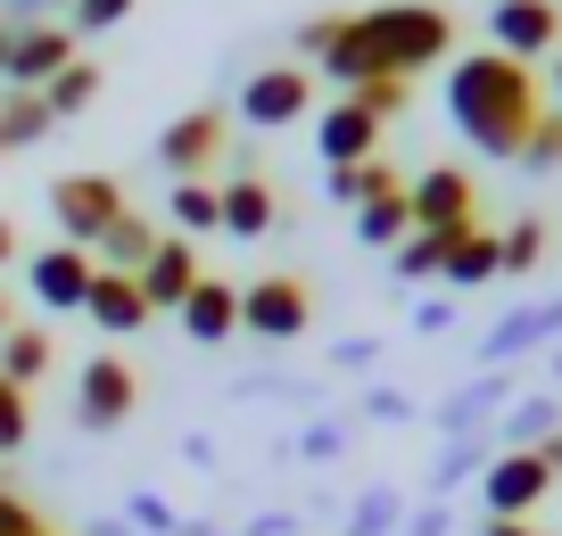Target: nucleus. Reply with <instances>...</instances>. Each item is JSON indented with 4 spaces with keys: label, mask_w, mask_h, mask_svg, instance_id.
Listing matches in <instances>:
<instances>
[{
    "label": "nucleus",
    "mask_w": 562,
    "mask_h": 536,
    "mask_svg": "<svg viewBox=\"0 0 562 536\" xmlns=\"http://www.w3.org/2000/svg\"><path fill=\"white\" fill-rule=\"evenodd\" d=\"M215 198H224V231H232V240H265V231L281 224V198H273L265 173H224Z\"/></svg>",
    "instance_id": "19"
},
{
    "label": "nucleus",
    "mask_w": 562,
    "mask_h": 536,
    "mask_svg": "<svg viewBox=\"0 0 562 536\" xmlns=\"http://www.w3.org/2000/svg\"><path fill=\"white\" fill-rule=\"evenodd\" d=\"M9 256H18V231H9V224H0V264H9Z\"/></svg>",
    "instance_id": "50"
},
{
    "label": "nucleus",
    "mask_w": 562,
    "mask_h": 536,
    "mask_svg": "<svg viewBox=\"0 0 562 536\" xmlns=\"http://www.w3.org/2000/svg\"><path fill=\"white\" fill-rule=\"evenodd\" d=\"M389 264H397V281H439L447 273V240L439 231H414L405 248H389Z\"/></svg>",
    "instance_id": "32"
},
{
    "label": "nucleus",
    "mask_w": 562,
    "mask_h": 536,
    "mask_svg": "<svg viewBox=\"0 0 562 536\" xmlns=\"http://www.w3.org/2000/svg\"><path fill=\"white\" fill-rule=\"evenodd\" d=\"M389 191H405L389 157H364V166H331V173H323V198H331V207H372V198H389Z\"/></svg>",
    "instance_id": "25"
},
{
    "label": "nucleus",
    "mask_w": 562,
    "mask_h": 536,
    "mask_svg": "<svg viewBox=\"0 0 562 536\" xmlns=\"http://www.w3.org/2000/svg\"><path fill=\"white\" fill-rule=\"evenodd\" d=\"M67 9H75V34H108V25H124V18H133V9H140V0H67Z\"/></svg>",
    "instance_id": "37"
},
{
    "label": "nucleus",
    "mask_w": 562,
    "mask_h": 536,
    "mask_svg": "<svg viewBox=\"0 0 562 536\" xmlns=\"http://www.w3.org/2000/svg\"><path fill=\"white\" fill-rule=\"evenodd\" d=\"M50 364H58V339L42 322H18L9 339H0V380H9V388H42Z\"/></svg>",
    "instance_id": "21"
},
{
    "label": "nucleus",
    "mask_w": 562,
    "mask_h": 536,
    "mask_svg": "<svg viewBox=\"0 0 562 536\" xmlns=\"http://www.w3.org/2000/svg\"><path fill=\"white\" fill-rule=\"evenodd\" d=\"M306 107H315V67L281 58V67H257L240 83V107H232V116H240L248 133H281V124H299Z\"/></svg>",
    "instance_id": "7"
},
{
    "label": "nucleus",
    "mask_w": 562,
    "mask_h": 536,
    "mask_svg": "<svg viewBox=\"0 0 562 536\" xmlns=\"http://www.w3.org/2000/svg\"><path fill=\"white\" fill-rule=\"evenodd\" d=\"M240 536H299V512H257Z\"/></svg>",
    "instance_id": "45"
},
{
    "label": "nucleus",
    "mask_w": 562,
    "mask_h": 536,
    "mask_svg": "<svg viewBox=\"0 0 562 536\" xmlns=\"http://www.w3.org/2000/svg\"><path fill=\"white\" fill-rule=\"evenodd\" d=\"M315 75H323V83H339V91H364L372 75H381V58L364 50V34H356V18L339 25V34H331V50L315 58Z\"/></svg>",
    "instance_id": "27"
},
{
    "label": "nucleus",
    "mask_w": 562,
    "mask_h": 536,
    "mask_svg": "<svg viewBox=\"0 0 562 536\" xmlns=\"http://www.w3.org/2000/svg\"><path fill=\"white\" fill-rule=\"evenodd\" d=\"M182 339L191 346H224V339H240V281H224V273H199V289L182 297Z\"/></svg>",
    "instance_id": "16"
},
{
    "label": "nucleus",
    "mask_w": 562,
    "mask_h": 536,
    "mask_svg": "<svg viewBox=\"0 0 562 536\" xmlns=\"http://www.w3.org/2000/svg\"><path fill=\"white\" fill-rule=\"evenodd\" d=\"M348 446H356L348 421H306V430H299V454H306V463H339Z\"/></svg>",
    "instance_id": "35"
},
{
    "label": "nucleus",
    "mask_w": 562,
    "mask_h": 536,
    "mask_svg": "<svg viewBox=\"0 0 562 536\" xmlns=\"http://www.w3.org/2000/svg\"><path fill=\"white\" fill-rule=\"evenodd\" d=\"M124 207L133 198H124L116 173H67V182H50V215H58V240L67 248H100Z\"/></svg>",
    "instance_id": "4"
},
{
    "label": "nucleus",
    "mask_w": 562,
    "mask_h": 536,
    "mask_svg": "<svg viewBox=\"0 0 562 536\" xmlns=\"http://www.w3.org/2000/svg\"><path fill=\"white\" fill-rule=\"evenodd\" d=\"M240 330H248V339H265V346L306 339V330H315V289H306L299 273L248 281V289H240Z\"/></svg>",
    "instance_id": "5"
},
{
    "label": "nucleus",
    "mask_w": 562,
    "mask_h": 536,
    "mask_svg": "<svg viewBox=\"0 0 562 536\" xmlns=\"http://www.w3.org/2000/svg\"><path fill=\"white\" fill-rule=\"evenodd\" d=\"M546 463H554V479H562V430H554V437H546Z\"/></svg>",
    "instance_id": "49"
},
{
    "label": "nucleus",
    "mask_w": 562,
    "mask_h": 536,
    "mask_svg": "<svg viewBox=\"0 0 562 536\" xmlns=\"http://www.w3.org/2000/svg\"><path fill=\"white\" fill-rule=\"evenodd\" d=\"M0 157H9V149H0Z\"/></svg>",
    "instance_id": "54"
},
{
    "label": "nucleus",
    "mask_w": 562,
    "mask_h": 536,
    "mask_svg": "<svg viewBox=\"0 0 562 536\" xmlns=\"http://www.w3.org/2000/svg\"><path fill=\"white\" fill-rule=\"evenodd\" d=\"M521 166H529V173H546V166H562V107H546V116H538V133H529V149H521Z\"/></svg>",
    "instance_id": "38"
},
{
    "label": "nucleus",
    "mask_w": 562,
    "mask_h": 536,
    "mask_svg": "<svg viewBox=\"0 0 562 536\" xmlns=\"http://www.w3.org/2000/svg\"><path fill=\"white\" fill-rule=\"evenodd\" d=\"M447 322H456V297H422L414 306V330H447Z\"/></svg>",
    "instance_id": "44"
},
{
    "label": "nucleus",
    "mask_w": 562,
    "mask_h": 536,
    "mask_svg": "<svg viewBox=\"0 0 562 536\" xmlns=\"http://www.w3.org/2000/svg\"><path fill=\"white\" fill-rule=\"evenodd\" d=\"M166 231H182V240L224 231V198H215V182H175V191H166Z\"/></svg>",
    "instance_id": "28"
},
{
    "label": "nucleus",
    "mask_w": 562,
    "mask_h": 536,
    "mask_svg": "<svg viewBox=\"0 0 562 536\" xmlns=\"http://www.w3.org/2000/svg\"><path fill=\"white\" fill-rule=\"evenodd\" d=\"M224 149H232V116L224 107H191V116H175L158 133V166L175 173V182H207V173L224 166Z\"/></svg>",
    "instance_id": "8"
},
{
    "label": "nucleus",
    "mask_w": 562,
    "mask_h": 536,
    "mask_svg": "<svg viewBox=\"0 0 562 536\" xmlns=\"http://www.w3.org/2000/svg\"><path fill=\"white\" fill-rule=\"evenodd\" d=\"M133 404H140V372L124 364L116 346H108V355H83V372H75V421H83L91 437H108V430L133 421Z\"/></svg>",
    "instance_id": "6"
},
{
    "label": "nucleus",
    "mask_w": 562,
    "mask_h": 536,
    "mask_svg": "<svg viewBox=\"0 0 562 536\" xmlns=\"http://www.w3.org/2000/svg\"><path fill=\"white\" fill-rule=\"evenodd\" d=\"M315 157L323 166H364V157H381V116H372L364 100H331L315 116Z\"/></svg>",
    "instance_id": "15"
},
{
    "label": "nucleus",
    "mask_w": 562,
    "mask_h": 536,
    "mask_svg": "<svg viewBox=\"0 0 562 536\" xmlns=\"http://www.w3.org/2000/svg\"><path fill=\"white\" fill-rule=\"evenodd\" d=\"M83 313L108 330V339H133V330H149V297H140V281H133V273H91Z\"/></svg>",
    "instance_id": "20"
},
{
    "label": "nucleus",
    "mask_w": 562,
    "mask_h": 536,
    "mask_svg": "<svg viewBox=\"0 0 562 536\" xmlns=\"http://www.w3.org/2000/svg\"><path fill=\"white\" fill-rule=\"evenodd\" d=\"M405 512H414V503H405L397 487H356V503L339 512V536H397Z\"/></svg>",
    "instance_id": "26"
},
{
    "label": "nucleus",
    "mask_w": 562,
    "mask_h": 536,
    "mask_svg": "<svg viewBox=\"0 0 562 536\" xmlns=\"http://www.w3.org/2000/svg\"><path fill=\"white\" fill-rule=\"evenodd\" d=\"M488 50L521 58V67L554 58L562 50V9H554V0H496V9H488Z\"/></svg>",
    "instance_id": "11"
},
{
    "label": "nucleus",
    "mask_w": 562,
    "mask_h": 536,
    "mask_svg": "<svg viewBox=\"0 0 562 536\" xmlns=\"http://www.w3.org/2000/svg\"><path fill=\"white\" fill-rule=\"evenodd\" d=\"M25 437H34V404H25V388L0 380V454H18Z\"/></svg>",
    "instance_id": "36"
},
{
    "label": "nucleus",
    "mask_w": 562,
    "mask_h": 536,
    "mask_svg": "<svg viewBox=\"0 0 562 536\" xmlns=\"http://www.w3.org/2000/svg\"><path fill=\"white\" fill-rule=\"evenodd\" d=\"M562 339V297H529V306H513L505 322H488V339H480V372H513L521 355H538V346Z\"/></svg>",
    "instance_id": "12"
},
{
    "label": "nucleus",
    "mask_w": 562,
    "mask_h": 536,
    "mask_svg": "<svg viewBox=\"0 0 562 536\" xmlns=\"http://www.w3.org/2000/svg\"><path fill=\"white\" fill-rule=\"evenodd\" d=\"M496 256H505V273H538V264H546V224L521 215L513 231H496Z\"/></svg>",
    "instance_id": "33"
},
{
    "label": "nucleus",
    "mask_w": 562,
    "mask_h": 536,
    "mask_svg": "<svg viewBox=\"0 0 562 536\" xmlns=\"http://www.w3.org/2000/svg\"><path fill=\"white\" fill-rule=\"evenodd\" d=\"M405 91H414V83H405V75H372V83H364V91H339V100H364V107H372V116H381V124H389V116H397V107H405Z\"/></svg>",
    "instance_id": "39"
},
{
    "label": "nucleus",
    "mask_w": 562,
    "mask_h": 536,
    "mask_svg": "<svg viewBox=\"0 0 562 536\" xmlns=\"http://www.w3.org/2000/svg\"><path fill=\"white\" fill-rule=\"evenodd\" d=\"M356 240H364V248H405V240H414V207H405V191L356 207Z\"/></svg>",
    "instance_id": "30"
},
{
    "label": "nucleus",
    "mask_w": 562,
    "mask_h": 536,
    "mask_svg": "<svg viewBox=\"0 0 562 536\" xmlns=\"http://www.w3.org/2000/svg\"><path fill=\"white\" fill-rule=\"evenodd\" d=\"M447 528H456V512H447V503H414L397 536H447Z\"/></svg>",
    "instance_id": "42"
},
{
    "label": "nucleus",
    "mask_w": 562,
    "mask_h": 536,
    "mask_svg": "<svg viewBox=\"0 0 562 536\" xmlns=\"http://www.w3.org/2000/svg\"><path fill=\"white\" fill-rule=\"evenodd\" d=\"M364 421H389V430H397V421H414V397H405V388H364Z\"/></svg>",
    "instance_id": "40"
},
{
    "label": "nucleus",
    "mask_w": 562,
    "mask_h": 536,
    "mask_svg": "<svg viewBox=\"0 0 562 536\" xmlns=\"http://www.w3.org/2000/svg\"><path fill=\"white\" fill-rule=\"evenodd\" d=\"M50 100L42 91H0V149H34V140H50Z\"/></svg>",
    "instance_id": "29"
},
{
    "label": "nucleus",
    "mask_w": 562,
    "mask_h": 536,
    "mask_svg": "<svg viewBox=\"0 0 562 536\" xmlns=\"http://www.w3.org/2000/svg\"><path fill=\"white\" fill-rule=\"evenodd\" d=\"M42 100H50V116H58V124L83 116V107L100 100V67H91V58H75L67 75H50V91H42Z\"/></svg>",
    "instance_id": "31"
},
{
    "label": "nucleus",
    "mask_w": 562,
    "mask_h": 536,
    "mask_svg": "<svg viewBox=\"0 0 562 536\" xmlns=\"http://www.w3.org/2000/svg\"><path fill=\"white\" fill-rule=\"evenodd\" d=\"M505 273V256H496V231L488 224H472V231H456V240H447V289H488V281Z\"/></svg>",
    "instance_id": "24"
},
{
    "label": "nucleus",
    "mask_w": 562,
    "mask_h": 536,
    "mask_svg": "<svg viewBox=\"0 0 562 536\" xmlns=\"http://www.w3.org/2000/svg\"><path fill=\"white\" fill-rule=\"evenodd\" d=\"M562 430V397L554 388H529V397H513L505 413H496V454H546V437Z\"/></svg>",
    "instance_id": "18"
},
{
    "label": "nucleus",
    "mask_w": 562,
    "mask_h": 536,
    "mask_svg": "<svg viewBox=\"0 0 562 536\" xmlns=\"http://www.w3.org/2000/svg\"><path fill=\"white\" fill-rule=\"evenodd\" d=\"M9 330H18V306H9V289H0V339H9Z\"/></svg>",
    "instance_id": "48"
},
{
    "label": "nucleus",
    "mask_w": 562,
    "mask_h": 536,
    "mask_svg": "<svg viewBox=\"0 0 562 536\" xmlns=\"http://www.w3.org/2000/svg\"><path fill=\"white\" fill-rule=\"evenodd\" d=\"M331 364H339V372H372V364H381V339H339Z\"/></svg>",
    "instance_id": "43"
},
{
    "label": "nucleus",
    "mask_w": 562,
    "mask_h": 536,
    "mask_svg": "<svg viewBox=\"0 0 562 536\" xmlns=\"http://www.w3.org/2000/svg\"><path fill=\"white\" fill-rule=\"evenodd\" d=\"M546 495H554V463L546 454H496L480 470V512L488 520H529Z\"/></svg>",
    "instance_id": "10"
},
{
    "label": "nucleus",
    "mask_w": 562,
    "mask_h": 536,
    "mask_svg": "<svg viewBox=\"0 0 562 536\" xmlns=\"http://www.w3.org/2000/svg\"><path fill=\"white\" fill-rule=\"evenodd\" d=\"M91 273H100V256H91V248H67V240L42 248V256H25V289H34L50 313H83Z\"/></svg>",
    "instance_id": "13"
},
{
    "label": "nucleus",
    "mask_w": 562,
    "mask_h": 536,
    "mask_svg": "<svg viewBox=\"0 0 562 536\" xmlns=\"http://www.w3.org/2000/svg\"><path fill=\"white\" fill-rule=\"evenodd\" d=\"M405 207H414V231H439V240H456V231L480 224V191L463 166H430L405 182Z\"/></svg>",
    "instance_id": "9"
},
{
    "label": "nucleus",
    "mask_w": 562,
    "mask_h": 536,
    "mask_svg": "<svg viewBox=\"0 0 562 536\" xmlns=\"http://www.w3.org/2000/svg\"><path fill=\"white\" fill-rule=\"evenodd\" d=\"M554 100H562V50H554Z\"/></svg>",
    "instance_id": "52"
},
{
    "label": "nucleus",
    "mask_w": 562,
    "mask_h": 536,
    "mask_svg": "<svg viewBox=\"0 0 562 536\" xmlns=\"http://www.w3.org/2000/svg\"><path fill=\"white\" fill-rule=\"evenodd\" d=\"M488 463H496V437H447L439 463H430V479H422V503H447L463 479H480Z\"/></svg>",
    "instance_id": "23"
},
{
    "label": "nucleus",
    "mask_w": 562,
    "mask_h": 536,
    "mask_svg": "<svg viewBox=\"0 0 562 536\" xmlns=\"http://www.w3.org/2000/svg\"><path fill=\"white\" fill-rule=\"evenodd\" d=\"M356 34H364V50L381 58V75H405V83L456 50V18L430 9V0H389V9H364Z\"/></svg>",
    "instance_id": "2"
},
{
    "label": "nucleus",
    "mask_w": 562,
    "mask_h": 536,
    "mask_svg": "<svg viewBox=\"0 0 562 536\" xmlns=\"http://www.w3.org/2000/svg\"><path fill=\"white\" fill-rule=\"evenodd\" d=\"M339 25H348V18H306L299 34H290V42H299V67H306V58H323V50H331V34H339Z\"/></svg>",
    "instance_id": "41"
},
{
    "label": "nucleus",
    "mask_w": 562,
    "mask_h": 536,
    "mask_svg": "<svg viewBox=\"0 0 562 536\" xmlns=\"http://www.w3.org/2000/svg\"><path fill=\"white\" fill-rule=\"evenodd\" d=\"M199 273H207V264H199V248L182 240V231H166L133 281H140V297H149V313H182V297L199 289Z\"/></svg>",
    "instance_id": "14"
},
{
    "label": "nucleus",
    "mask_w": 562,
    "mask_h": 536,
    "mask_svg": "<svg viewBox=\"0 0 562 536\" xmlns=\"http://www.w3.org/2000/svg\"><path fill=\"white\" fill-rule=\"evenodd\" d=\"M480 536H546L538 520H480Z\"/></svg>",
    "instance_id": "46"
},
{
    "label": "nucleus",
    "mask_w": 562,
    "mask_h": 536,
    "mask_svg": "<svg viewBox=\"0 0 562 536\" xmlns=\"http://www.w3.org/2000/svg\"><path fill=\"white\" fill-rule=\"evenodd\" d=\"M538 116H546V107H538V75H529L521 58L463 50L456 67H447V124H456L480 157H513V166H521Z\"/></svg>",
    "instance_id": "1"
},
{
    "label": "nucleus",
    "mask_w": 562,
    "mask_h": 536,
    "mask_svg": "<svg viewBox=\"0 0 562 536\" xmlns=\"http://www.w3.org/2000/svg\"><path fill=\"white\" fill-rule=\"evenodd\" d=\"M0 34H9V25H0Z\"/></svg>",
    "instance_id": "53"
},
{
    "label": "nucleus",
    "mask_w": 562,
    "mask_h": 536,
    "mask_svg": "<svg viewBox=\"0 0 562 536\" xmlns=\"http://www.w3.org/2000/svg\"><path fill=\"white\" fill-rule=\"evenodd\" d=\"M75 25L42 18V25H9L0 34V91H50V75L75 67Z\"/></svg>",
    "instance_id": "3"
},
{
    "label": "nucleus",
    "mask_w": 562,
    "mask_h": 536,
    "mask_svg": "<svg viewBox=\"0 0 562 536\" xmlns=\"http://www.w3.org/2000/svg\"><path fill=\"white\" fill-rule=\"evenodd\" d=\"M546 388H562V346H554V364H546Z\"/></svg>",
    "instance_id": "51"
},
{
    "label": "nucleus",
    "mask_w": 562,
    "mask_h": 536,
    "mask_svg": "<svg viewBox=\"0 0 562 536\" xmlns=\"http://www.w3.org/2000/svg\"><path fill=\"white\" fill-rule=\"evenodd\" d=\"M166 240V224H149V215L140 207H124L116 224H108V240L91 248V256H100V273H140V264H149V248Z\"/></svg>",
    "instance_id": "22"
},
{
    "label": "nucleus",
    "mask_w": 562,
    "mask_h": 536,
    "mask_svg": "<svg viewBox=\"0 0 562 536\" xmlns=\"http://www.w3.org/2000/svg\"><path fill=\"white\" fill-rule=\"evenodd\" d=\"M91 536H133V520H124V512L116 520H91Z\"/></svg>",
    "instance_id": "47"
},
{
    "label": "nucleus",
    "mask_w": 562,
    "mask_h": 536,
    "mask_svg": "<svg viewBox=\"0 0 562 536\" xmlns=\"http://www.w3.org/2000/svg\"><path fill=\"white\" fill-rule=\"evenodd\" d=\"M42 536H50V528H42Z\"/></svg>",
    "instance_id": "55"
},
{
    "label": "nucleus",
    "mask_w": 562,
    "mask_h": 536,
    "mask_svg": "<svg viewBox=\"0 0 562 536\" xmlns=\"http://www.w3.org/2000/svg\"><path fill=\"white\" fill-rule=\"evenodd\" d=\"M505 404H513V372H472V380L439 404V437H488Z\"/></svg>",
    "instance_id": "17"
},
{
    "label": "nucleus",
    "mask_w": 562,
    "mask_h": 536,
    "mask_svg": "<svg viewBox=\"0 0 562 536\" xmlns=\"http://www.w3.org/2000/svg\"><path fill=\"white\" fill-rule=\"evenodd\" d=\"M124 520H133V528H149V536H182V512L166 495H149V487H133V495H124Z\"/></svg>",
    "instance_id": "34"
}]
</instances>
